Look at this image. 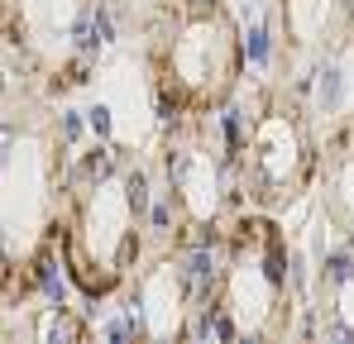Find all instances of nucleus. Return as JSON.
<instances>
[{
  "label": "nucleus",
  "instance_id": "f257e3e1",
  "mask_svg": "<svg viewBox=\"0 0 354 344\" xmlns=\"http://www.w3.org/2000/svg\"><path fill=\"white\" fill-rule=\"evenodd\" d=\"M67 139L58 96L5 67V120H0V296L19 311L44 283V268L62 249L67 211Z\"/></svg>",
  "mask_w": 354,
  "mask_h": 344
},
{
  "label": "nucleus",
  "instance_id": "f03ea898",
  "mask_svg": "<svg viewBox=\"0 0 354 344\" xmlns=\"http://www.w3.org/2000/svg\"><path fill=\"white\" fill-rule=\"evenodd\" d=\"M149 168L124 144H91L72 158L62 211V273L86 301L120 296L144 263Z\"/></svg>",
  "mask_w": 354,
  "mask_h": 344
},
{
  "label": "nucleus",
  "instance_id": "7ed1b4c3",
  "mask_svg": "<svg viewBox=\"0 0 354 344\" xmlns=\"http://www.w3.org/2000/svg\"><path fill=\"white\" fill-rule=\"evenodd\" d=\"M144 77L158 120L221 115L244 82V29L225 0H153L144 15Z\"/></svg>",
  "mask_w": 354,
  "mask_h": 344
},
{
  "label": "nucleus",
  "instance_id": "20e7f679",
  "mask_svg": "<svg viewBox=\"0 0 354 344\" xmlns=\"http://www.w3.org/2000/svg\"><path fill=\"white\" fill-rule=\"evenodd\" d=\"M216 273H211V311L225 335L235 340H288L297 335L301 287H297V254L288 229L278 225V211L244 206L221 229Z\"/></svg>",
  "mask_w": 354,
  "mask_h": 344
},
{
  "label": "nucleus",
  "instance_id": "39448f33",
  "mask_svg": "<svg viewBox=\"0 0 354 344\" xmlns=\"http://www.w3.org/2000/svg\"><path fill=\"white\" fill-rule=\"evenodd\" d=\"M321 149H326V129L288 77L254 86L235 134L244 206L254 211L297 206L306 191H316Z\"/></svg>",
  "mask_w": 354,
  "mask_h": 344
},
{
  "label": "nucleus",
  "instance_id": "423d86ee",
  "mask_svg": "<svg viewBox=\"0 0 354 344\" xmlns=\"http://www.w3.org/2000/svg\"><path fill=\"white\" fill-rule=\"evenodd\" d=\"M158 187L177 225V244H216L244 211L235 139L216 115H173L158 129Z\"/></svg>",
  "mask_w": 354,
  "mask_h": 344
},
{
  "label": "nucleus",
  "instance_id": "0eeeda50",
  "mask_svg": "<svg viewBox=\"0 0 354 344\" xmlns=\"http://www.w3.org/2000/svg\"><path fill=\"white\" fill-rule=\"evenodd\" d=\"M111 5L115 0H0L5 67L58 101L82 91L111 44Z\"/></svg>",
  "mask_w": 354,
  "mask_h": 344
},
{
  "label": "nucleus",
  "instance_id": "6e6552de",
  "mask_svg": "<svg viewBox=\"0 0 354 344\" xmlns=\"http://www.w3.org/2000/svg\"><path fill=\"white\" fill-rule=\"evenodd\" d=\"M124 296H129V306H124L129 325L124 330L139 335V340H187L196 330L192 325L196 296H192V283H187V263L173 249L158 254L153 263H139Z\"/></svg>",
  "mask_w": 354,
  "mask_h": 344
},
{
  "label": "nucleus",
  "instance_id": "1a4fd4ad",
  "mask_svg": "<svg viewBox=\"0 0 354 344\" xmlns=\"http://www.w3.org/2000/svg\"><path fill=\"white\" fill-rule=\"evenodd\" d=\"M283 72L340 48L354 34V0H273Z\"/></svg>",
  "mask_w": 354,
  "mask_h": 344
},
{
  "label": "nucleus",
  "instance_id": "9d476101",
  "mask_svg": "<svg viewBox=\"0 0 354 344\" xmlns=\"http://www.w3.org/2000/svg\"><path fill=\"white\" fill-rule=\"evenodd\" d=\"M301 335L354 344V234L316 258Z\"/></svg>",
  "mask_w": 354,
  "mask_h": 344
},
{
  "label": "nucleus",
  "instance_id": "9b49d317",
  "mask_svg": "<svg viewBox=\"0 0 354 344\" xmlns=\"http://www.w3.org/2000/svg\"><path fill=\"white\" fill-rule=\"evenodd\" d=\"M283 77L306 96V106L316 111V120H321L326 134H330L335 124H350L354 120V34L340 48L311 57V62H301V67H288Z\"/></svg>",
  "mask_w": 354,
  "mask_h": 344
},
{
  "label": "nucleus",
  "instance_id": "f8f14e48",
  "mask_svg": "<svg viewBox=\"0 0 354 344\" xmlns=\"http://www.w3.org/2000/svg\"><path fill=\"white\" fill-rule=\"evenodd\" d=\"M321 220L335 229V239L354 234V120L335 124L321 149V177H316Z\"/></svg>",
  "mask_w": 354,
  "mask_h": 344
}]
</instances>
